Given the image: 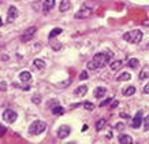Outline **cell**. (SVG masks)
Masks as SVG:
<instances>
[{
  "instance_id": "cell-1",
  "label": "cell",
  "mask_w": 149,
  "mask_h": 144,
  "mask_svg": "<svg viewBox=\"0 0 149 144\" xmlns=\"http://www.w3.org/2000/svg\"><path fill=\"white\" fill-rule=\"evenodd\" d=\"M112 58V54L107 51V52H99V54H96L93 56L91 62L88 63L86 66H88V70H97V69H101L104 67L105 65H108L109 60Z\"/></svg>"
},
{
  "instance_id": "cell-2",
  "label": "cell",
  "mask_w": 149,
  "mask_h": 144,
  "mask_svg": "<svg viewBox=\"0 0 149 144\" xmlns=\"http://www.w3.org/2000/svg\"><path fill=\"white\" fill-rule=\"evenodd\" d=\"M123 40H126L127 43H131V44H138L142 40V32L140 29H133L130 32H126L123 34Z\"/></svg>"
},
{
  "instance_id": "cell-3",
  "label": "cell",
  "mask_w": 149,
  "mask_h": 144,
  "mask_svg": "<svg viewBox=\"0 0 149 144\" xmlns=\"http://www.w3.org/2000/svg\"><path fill=\"white\" fill-rule=\"evenodd\" d=\"M47 124L44 121H34L32 125L29 126V133L30 135H40L45 131Z\"/></svg>"
},
{
  "instance_id": "cell-4",
  "label": "cell",
  "mask_w": 149,
  "mask_h": 144,
  "mask_svg": "<svg viewBox=\"0 0 149 144\" xmlns=\"http://www.w3.org/2000/svg\"><path fill=\"white\" fill-rule=\"evenodd\" d=\"M92 13H93V8H92L91 6L88 4H84L81 7V8L77 11V14H75V18L77 19H85V18H89L92 15Z\"/></svg>"
},
{
  "instance_id": "cell-5",
  "label": "cell",
  "mask_w": 149,
  "mask_h": 144,
  "mask_svg": "<svg viewBox=\"0 0 149 144\" xmlns=\"http://www.w3.org/2000/svg\"><path fill=\"white\" fill-rule=\"evenodd\" d=\"M36 32H37V27H36V26L27 27L26 30L23 32V34L21 36V41H23V43H26V41H30L33 37H34Z\"/></svg>"
},
{
  "instance_id": "cell-6",
  "label": "cell",
  "mask_w": 149,
  "mask_h": 144,
  "mask_svg": "<svg viewBox=\"0 0 149 144\" xmlns=\"http://www.w3.org/2000/svg\"><path fill=\"white\" fill-rule=\"evenodd\" d=\"M17 118H18V114L15 113L14 110H11V108H7V110H4V113H3V119H4L6 122L13 124V122L17 121Z\"/></svg>"
},
{
  "instance_id": "cell-7",
  "label": "cell",
  "mask_w": 149,
  "mask_h": 144,
  "mask_svg": "<svg viewBox=\"0 0 149 144\" xmlns=\"http://www.w3.org/2000/svg\"><path fill=\"white\" fill-rule=\"evenodd\" d=\"M70 133H71V128L68 125H62L58 131V137L59 139H66L67 136H70Z\"/></svg>"
},
{
  "instance_id": "cell-8",
  "label": "cell",
  "mask_w": 149,
  "mask_h": 144,
  "mask_svg": "<svg viewBox=\"0 0 149 144\" xmlns=\"http://www.w3.org/2000/svg\"><path fill=\"white\" fill-rule=\"evenodd\" d=\"M17 17H18V10L15 8L14 6H11L8 8V14H7V22H14L15 19H17Z\"/></svg>"
},
{
  "instance_id": "cell-9",
  "label": "cell",
  "mask_w": 149,
  "mask_h": 144,
  "mask_svg": "<svg viewBox=\"0 0 149 144\" xmlns=\"http://www.w3.org/2000/svg\"><path fill=\"white\" fill-rule=\"evenodd\" d=\"M142 125V113L141 111H138V113L136 114V117H134V119H133V128L134 129H138L140 126Z\"/></svg>"
},
{
  "instance_id": "cell-10",
  "label": "cell",
  "mask_w": 149,
  "mask_h": 144,
  "mask_svg": "<svg viewBox=\"0 0 149 144\" xmlns=\"http://www.w3.org/2000/svg\"><path fill=\"white\" fill-rule=\"evenodd\" d=\"M118 140H119V143L120 144H133V139H131V136L125 135V133H120L119 137H118Z\"/></svg>"
},
{
  "instance_id": "cell-11",
  "label": "cell",
  "mask_w": 149,
  "mask_h": 144,
  "mask_svg": "<svg viewBox=\"0 0 149 144\" xmlns=\"http://www.w3.org/2000/svg\"><path fill=\"white\" fill-rule=\"evenodd\" d=\"M54 6H55V0H44V4H42V11H44V14L51 11V10L54 8Z\"/></svg>"
},
{
  "instance_id": "cell-12",
  "label": "cell",
  "mask_w": 149,
  "mask_h": 144,
  "mask_svg": "<svg viewBox=\"0 0 149 144\" xmlns=\"http://www.w3.org/2000/svg\"><path fill=\"white\" fill-rule=\"evenodd\" d=\"M122 66H123V60H120V59H115V60L111 62V65H109V67H111L112 72H116L119 69H122Z\"/></svg>"
},
{
  "instance_id": "cell-13",
  "label": "cell",
  "mask_w": 149,
  "mask_h": 144,
  "mask_svg": "<svg viewBox=\"0 0 149 144\" xmlns=\"http://www.w3.org/2000/svg\"><path fill=\"white\" fill-rule=\"evenodd\" d=\"M33 66L37 69V70H44L45 69V62L42 59H34L33 60Z\"/></svg>"
},
{
  "instance_id": "cell-14",
  "label": "cell",
  "mask_w": 149,
  "mask_h": 144,
  "mask_svg": "<svg viewBox=\"0 0 149 144\" xmlns=\"http://www.w3.org/2000/svg\"><path fill=\"white\" fill-rule=\"evenodd\" d=\"M59 10L62 13H66L67 10H70V0H62L60 4H59Z\"/></svg>"
},
{
  "instance_id": "cell-15",
  "label": "cell",
  "mask_w": 149,
  "mask_h": 144,
  "mask_svg": "<svg viewBox=\"0 0 149 144\" xmlns=\"http://www.w3.org/2000/svg\"><path fill=\"white\" fill-rule=\"evenodd\" d=\"M137 92V89H136V86H133V85H130V86H127V88H125V89L122 91V93L125 95V96H133V95Z\"/></svg>"
},
{
  "instance_id": "cell-16",
  "label": "cell",
  "mask_w": 149,
  "mask_h": 144,
  "mask_svg": "<svg viewBox=\"0 0 149 144\" xmlns=\"http://www.w3.org/2000/svg\"><path fill=\"white\" fill-rule=\"evenodd\" d=\"M105 92H107L105 88H103V86H97V88L95 89V98H97V99L103 98L104 95H105Z\"/></svg>"
},
{
  "instance_id": "cell-17",
  "label": "cell",
  "mask_w": 149,
  "mask_h": 144,
  "mask_svg": "<svg viewBox=\"0 0 149 144\" xmlns=\"http://www.w3.org/2000/svg\"><path fill=\"white\" fill-rule=\"evenodd\" d=\"M86 92H88V86L86 85H81L75 89V95H77V96H85Z\"/></svg>"
},
{
  "instance_id": "cell-18",
  "label": "cell",
  "mask_w": 149,
  "mask_h": 144,
  "mask_svg": "<svg viewBox=\"0 0 149 144\" xmlns=\"http://www.w3.org/2000/svg\"><path fill=\"white\" fill-rule=\"evenodd\" d=\"M30 78H32V74L29 72H22L21 74H19V80L23 82H27V81H30Z\"/></svg>"
},
{
  "instance_id": "cell-19",
  "label": "cell",
  "mask_w": 149,
  "mask_h": 144,
  "mask_svg": "<svg viewBox=\"0 0 149 144\" xmlns=\"http://www.w3.org/2000/svg\"><path fill=\"white\" fill-rule=\"evenodd\" d=\"M52 113H54L55 115H63L64 108L62 107V106H59V104H56V106H54V107H52Z\"/></svg>"
},
{
  "instance_id": "cell-20",
  "label": "cell",
  "mask_w": 149,
  "mask_h": 144,
  "mask_svg": "<svg viewBox=\"0 0 149 144\" xmlns=\"http://www.w3.org/2000/svg\"><path fill=\"white\" fill-rule=\"evenodd\" d=\"M131 76H130V73H126V72H123L122 74H119V76L116 77V81H127V80H130Z\"/></svg>"
},
{
  "instance_id": "cell-21",
  "label": "cell",
  "mask_w": 149,
  "mask_h": 144,
  "mask_svg": "<svg viewBox=\"0 0 149 144\" xmlns=\"http://www.w3.org/2000/svg\"><path fill=\"white\" fill-rule=\"evenodd\" d=\"M145 78H149V66H145L140 72V80H145Z\"/></svg>"
},
{
  "instance_id": "cell-22",
  "label": "cell",
  "mask_w": 149,
  "mask_h": 144,
  "mask_svg": "<svg viewBox=\"0 0 149 144\" xmlns=\"http://www.w3.org/2000/svg\"><path fill=\"white\" fill-rule=\"evenodd\" d=\"M62 32H63V30H62L60 27H55V29H52V30H51V33H49V36H48V37L52 40V39H55L56 36H59Z\"/></svg>"
},
{
  "instance_id": "cell-23",
  "label": "cell",
  "mask_w": 149,
  "mask_h": 144,
  "mask_svg": "<svg viewBox=\"0 0 149 144\" xmlns=\"http://www.w3.org/2000/svg\"><path fill=\"white\" fill-rule=\"evenodd\" d=\"M127 65H129L130 67H133V69H137L138 66H140V60H138V59H136V58H131V59H129Z\"/></svg>"
},
{
  "instance_id": "cell-24",
  "label": "cell",
  "mask_w": 149,
  "mask_h": 144,
  "mask_svg": "<svg viewBox=\"0 0 149 144\" xmlns=\"http://www.w3.org/2000/svg\"><path fill=\"white\" fill-rule=\"evenodd\" d=\"M105 124H107V121H105V119H99V121L96 122V131H101V129H103L104 126H105Z\"/></svg>"
},
{
  "instance_id": "cell-25",
  "label": "cell",
  "mask_w": 149,
  "mask_h": 144,
  "mask_svg": "<svg viewBox=\"0 0 149 144\" xmlns=\"http://www.w3.org/2000/svg\"><path fill=\"white\" fill-rule=\"evenodd\" d=\"M142 126H144V131H149V115L142 119Z\"/></svg>"
},
{
  "instance_id": "cell-26",
  "label": "cell",
  "mask_w": 149,
  "mask_h": 144,
  "mask_svg": "<svg viewBox=\"0 0 149 144\" xmlns=\"http://www.w3.org/2000/svg\"><path fill=\"white\" fill-rule=\"evenodd\" d=\"M51 47H52L55 51H59V50H60V47H62V44H60V43H55V41H51Z\"/></svg>"
},
{
  "instance_id": "cell-27",
  "label": "cell",
  "mask_w": 149,
  "mask_h": 144,
  "mask_svg": "<svg viewBox=\"0 0 149 144\" xmlns=\"http://www.w3.org/2000/svg\"><path fill=\"white\" fill-rule=\"evenodd\" d=\"M32 102H33L34 104H38V103L41 102V96H40V95H33Z\"/></svg>"
},
{
  "instance_id": "cell-28",
  "label": "cell",
  "mask_w": 149,
  "mask_h": 144,
  "mask_svg": "<svg viewBox=\"0 0 149 144\" xmlns=\"http://www.w3.org/2000/svg\"><path fill=\"white\" fill-rule=\"evenodd\" d=\"M84 107H85L86 110L92 111V110L95 108V106H93V103H91V102H85V103H84Z\"/></svg>"
},
{
  "instance_id": "cell-29",
  "label": "cell",
  "mask_w": 149,
  "mask_h": 144,
  "mask_svg": "<svg viewBox=\"0 0 149 144\" xmlns=\"http://www.w3.org/2000/svg\"><path fill=\"white\" fill-rule=\"evenodd\" d=\"M6 132H7V128H6L4 125H1V124H0V137H3V136L6 135Z\"/></svg>"
},
{
  "instance_id": "cell-30",
  "label": "cell",
  "mask_w": 149,
  "mask_h": 144,
  "mask_svg": "<svg viewBox=\"0 0 149 144\" xmlns=\"http://www.w3.org/2000/svg\"><path fill=\"white\" fill-rule=\"evenodd\" d=\"M79 78H81V80H86V78H88V72H86V70H84V72L79 74Z\"/></svg>"
},
{
  "instance_id": "cell-31",
  "label": "cell",
  "mask_w": 149,
  "mask_h": 144,
  "mask_svg": "<svg viewBox=\"0 0 149 144\" xmlns=\"http://www.w3.org/2000/svg\"><path fill=\"white\" fill-rule=\"evenodd\" d=\"M111 100H112V99H105L104 102H101V103H100L99 106H100V107H104V106H107L108 103H111Z\"/></svg>"
},
{
  "instance_id": "cell-32",
  "label": "cell",
  "mask_w": 149,
  "mask_h": 144,
  "mask_svg": "<svg viewBox=\"0 0 149 144\" xmlns=\"http://www.w3.org/2000/svg\"><path fill=\"white\" fill-rule=\"evenodd\" d=\"M123 128H125V125H123L122 122L116 124V126H115V129H116V131H123Z\"/></svg>"
},
{
  "instance_id": "cell-33",
  "label": "cell",
  "mask_w": 149,
  "mask_h": 144,
  "mask_svg": "<svg viewBox=\"0 0 149 144\" xmlns=\"http://www.w3.org/2000/svg\"><path fill=\"white\" fill-rule=\"evenodd\" d=\"M118 104H119V102H118V100H111V108L116 107Z\"/></svg>"
},
{
  "instance_id": "cell-34",
  "label": "cell",
  "mask_w": 149,
  "mask_h": 144,
  "mask_svg": "<svg viewBox=\"0 0 149 144\" xmlns=\"http://www.w3.org/2000/svg\"><path fill=\"white\" fill-rule=\"evenodd\" d=\"M142 91H144V93H149V84H146V85L144 86V89H142Z\"/></svg>"
},
{
  "instance_id": "cell-35",
  "label": "cell",
  "mask_w": 149,
  "mask_h": 144,
  "mask_svg": "<svg viewBox=\"0 0 149 144\" xmlns=\"http://www.w3.org/2000/svg\"><path fill=\"white\" fill-rule=\"evenodd\" d=\"M120 117H122V118H126L127 114H126V113H120Z\"/></svg>"
},
{
  "instance_id": "cell-36",
  "label": "cell",
  "mask_w": 149,
  "mask_h": 144,
  "mask_svg": "<svg viewBox=\"0 0 149 144\" xmlns=\"http://www.w3.org/2000/svg\"><path fill=\"white\" fill-rule=\"evenodd\" d=\"M1 25H3V21H1V18H0V26H1Z\"/></svg>"
}]
</instances>
